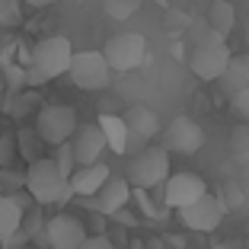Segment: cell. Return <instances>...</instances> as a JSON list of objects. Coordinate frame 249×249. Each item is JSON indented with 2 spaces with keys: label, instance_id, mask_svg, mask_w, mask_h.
<instances>
[{
  "label": "cell",
  "instance_id": "31",
  "mask_svg": "<svg viewBox=\"0 0 249 249\" xmlns=\"http://www.w3.org/2000/svg\"><path fill=\"white\" fill-rule=\"evenodd\" d=\"M128 249H147V243H141V240H131V243H128Z\"/></svg>",
  "mask_w": 249,
  "mask_h": 249
},
{
  "label": "cell",
  "instance_id": "17",
  "mask_svg": "<svg viewBox=\"0 0 249 249\" xmlns=\"http://www.w3.org/2000/svg\"><path fill=\"white\" fill-rule=\"evenodd\" d=\"M217 83L224 87L227 99L236 93V89L249 87V52H243V54H230V61H227V71H224V73L217 77Z\"/></svg>",
  "mask_w": 249,
  "mask_h": 249
},
{
  "label": "cell",
  "instance_id": "34",
  "mask_svg": "<svg viewBox=\"0 0 249 249\" xmlns=\"http://www.w3.org/2000/svg\"><path fill=\"white\" fill-rule=\"evenodd\" d=\"M246 246H249V233H246Z\"/></svg>",
  "mask_w": 249,
  "mask_h": 249
},
{
  "label": "cell",
  "instance_id": "30",
  "mask_svg": "<svg viewBox=\"0 0 249 249\" xmlns=\"http://www.w3.org/2000/svg\"><path fill=\"white\" fill-rule=\"evenodd\" d=\"M26 3H29V7H52L54 0H26Z\"/></svg>",
  "mask_w": 249,
  "mask_h": 249
},
{
  "label": "cell",
  "instance_id": "1",
  "mask_svg": "<svg viewBox=\"0 0 249 249\" xmlns=\"http://www.w3.org/2000/svg\"><path fill=\"white\" fill-rule=\"evenodd\" d=\"M192 36V54H189V67L198 80L214 83L220 73L227 71V61H230V45L224 36L208 26V22H195V29L189 32Z\"/></svg>",
  "mask_w": 249,
  "mask_h": 249
},
{
  "label": "cell",
  "instance_id": "25",
  "mask_svg": "<svg viewBox=\"0 0 249 249\" xmlns=\"http://www.w3.org/2000/svg\"><path fill=\"white\" fill-rule=\"evenodd\" d=\"M220 198H224L227 211H230V208H243V205H246V192H243L236 182H227V185H224V195H220Z\"/></svg>",
  "mask_w": 249,
  "mask_h": 249
},
{
  "label": "cell",
  "instance_id": "6",
  "mask_svg": "<svg viewBox=\"0 0 249 249\" xmlns=\"http://www.w3.org/2000/svg\"><path fill=\"white\" fill-rule=\"evenodd\" d=\"M103 58L106 64L112 67V73H128V71H138L147 58V38L141 32H118L106 42L103 48Z\"/></svg>",
  "mask_w": 249,
  "mask_h": 249
},
{
  "label": "cell",
  "instance_id": "27",
  "mask_svg": "<svg viewBox=\"0 0 249 249\" xmlns=\"http://www.w3.org/2000/svg\"><path fill=\"white\" fill-rule=\"evenodd\" d=\"M16 19H19V7H16V0H0V26L16 22Z\"/></svg>",
  "mask_w": 249,
  "mask_h": 249
},
{
  "label": "cell",
  "instance_id": "29",
  "mask_svg": "<svg viewBox=\"0 0 249 249\" xmlns=\"http://www.w3.org/2000/svg\"><path fill=\"white\" fill-rule=\"evenodd\" d=\"M112 217H115V224H118V227H134V224H138V217H134V214H128L124 208H118V211L112 214Z\"/></svg>",
  "mask_w": 249,
  "mask_h": 249
},
{
  "label": "cell",
  "instance_id": "19",
  "mask_svg": "<svg viewBox=\"0 0 249 249\" xmlns=\"http://www.w3.org/2000/svg\"><path fill=\"white\" fill-rule=\"evenodd\" d=\"M22 227V201L10 195H0V243L7 240L10 233Z\"/></svg>",
  "mask_w": 249,
  "mask_h": 249
},
{
  "label": "cell",
  "instance_id": "21",
  "mask_svg": "<svg viewBox=\"0 0 249 249\" xmlns=\"http://www.w3.org/2000/svg\"><path fill=\"white\" fill-rule=\"evenodd\" d=\"M230 150H233V157H240V160H249V122L236 124L233 134H230Z\"/></svg>",
  "mask_w": 249,
  "mask_h": 249
},
{
  "label": "cell",
  "instance_id": "23",
  "mask_svg": "<svg viewBox=\"0 0 249 249\" xmlns=\"http://www.w3.org/2000/svg\"><path fill=\"white\" fill-rule=\"evenodd\" d=\"M230 109H233V115L240 118V122H249V87L236 89V93L230 96Z\"/></svg>",
  "mask_w": 249,
  "mask_h": 249
},
{
  "label": "cell",
  "instance_id": "20",
  "mask_svg": "<svg viewBox=\"0 0 249 249\" xmlns=\"http://www.w3.org/2000/svg\"><path fill=\"white\" fill-rule=\"evenodd\" d=\"M38 144H42V138H38L36 131H26V128H22V131L16 134V150H19L29 163L36 160V157H42V154H38Z\"/></svg>",
  "mask_w": 249,
  "mask_h": 249
},
{
  "label": "cell",
  "instance_id": "3",
  "mask_svg": "<svg viewBox=\"0 0 249 249\" xmlns=\"http://www.w3.org/2000/svg\"><path fill=\"white\" fill-rule=\"evenodd\" d=\"M71 54H73V45L71 38L64 36H48L32 48L29 54V71L22 73L29 87H38V83H48L61 73H67V64H71Z\"/></svg>",
  "mask_w": 249,
  "mask_h": 249
},
{
  "label": "cell",
  "instance_id": "32",
  "mask_svg": "<svg viewBox=\"0 0 249 249\" xmlns=\"http://www.w3.org/2000/svg\"><path fill=\"white\" fill-rule=\"evenodd\" d=\"M214 249H236V246H230V243H217Z\"/></svg>",
  "mask_w": 249,
  "mask_h": 249
},
{
  "label": "cell",
  "instance_id": "9",
  "mask_svg": "<svg viewBox=\"0 0 249 249\" xmlns=\"http://www.w3.org/2000/svg\"><path fill=\"white\" fill-rule=\"evenodd\" d=\"M157 189H160V205L166 208V211H179V208H185L189 201H195L198 195H205L208 182L198 176V173H169Z\"/></svg>",
  "mask_w": 249,
  "mask_h": 249
},
{
  "label": "cell",
  "instance_id": "35",
  "mask_svg": "<svg viewBox=\"0 0 249 249\" xmlns=\"http://www.w3.org/2000/svg\"><path fill=\"white\" fill-rule=\"evenodd\" d=\"M147 249H157V246H147Z\"/></svg>",
  "mask_w": 249,
  "mask_h": 249
},
{
  "label": "cell",
  "instance_id": "13",
  "mask_svg": "<svg viewBox=\"0 0 249 249\" xmlns=\"http://www.w3.org/2000/svg\"><path fill=\"white\" fill-rule=\"evenodd\" d=\"M122 118L128 124V150L131 147H144L147 141H154L160 134V115L150 106H131Z\"/></svg>",
  "mask_w": 249,
  "mask_h": 249
},
{
  "label": "cell",
  "instance_id": "26",
  "mask_svg": "<svg viewBox=\"0 0 249 249\" xmlns=\"http://www.w3.org/2000/svg\"><path fill=\"white\" fill-rule=\"evenodd\" d=\"M141 0H109L106 3V10H109V16H115V19H124V16H131L134 10H138Z\"/></svg>",
  "mask_w": 249,
  "mask_h": 249
},
{
  "label": "cell",
  "instance_id": "33",
  "mask_svg": "<svg viewBox=\"0 0 249 249\" xmlns=\"http://www.w3.org/2000/svg\"><path fill=\"white\" fill-rule=\"evenodd\" d=\"M246 205H249V185H246Z\"/></svg>",
  "mask_w": 249,
  "mask_h": 249
},
{
  "label": "cell",
  "instance_id": "5",
  "mask_svg": "<svg viewBox=\"0 0 249 249\" xmlns=\"http://www.w3.org/2000/svg\"><path fill=\"white\" fill-rule=\"evenodd\" d=\"M67 77L73 80L77 89L96 93V89H106L112 83V67L106 64L103 52H73L71 64H67Z\"/></svg>",
  "mask_w": 249,
  "mask_h": 249
},
{
  "label": "cell",
  "instance_id": "22",
  "mask_svg": "<svg viewBox=\"0 0 249 249\" xmlns=\"http://www.w3.org/2000/svg\"><path fill=\"white\" fill-rule=\"evenodd\" d=\"M54 163H58V169L64 173V176H71L73 169H77V163H73V150H71V141H64V144L54 147Z\"/></svg>",
  "mask_w": 249,
  "mask_h": 249
},
{
  "label": "cell",
  "instance_id": "8",
  "mask_svg": "<svg viewBox=\"0 0 249 249\" xmlns=\"http://www.w3.org/2000/svg\"><path fill=\"white\" fill-rule=\"evenodd\" d=\"M179 220H182V227L195 230V233H211V230L220 227V220L227 217V205H224V198L220 192H205V195H198L195 201H189L185 208H179Z\"/></svg>",
  "mask_w": 249,
  "mask_h": 249
},
{
  "label": "cell",
  "instance_id": "15",
  "mask_svg": "<svg viewBox=\"0 0 249 249\" xmlns=\"http://www.w3.org/2000/svg\"><path fill=\"white\" fill-rule=\"evenodd\" d=\"M109 176H112V169L106 166L103 160L89 163V166H77L71 176H67V182H71V195L73 198H89Z\"/></svg>",
  "mask_w": 249,
  "mask_h": 249
},
{
  "label": "cell",
  "instance_id": "10",
  "mask_svg": "<svg viewBox=\"0 0 249 249\" xmlns=\"http://www.w3.org/2000/svg\"><path fill=\"white\" fill-rule=\"evenodd\" d=\"M163 147H166L169 154L192 157L205 147V128L192 115H176L166 124V131H163Z\"/></svg>",
  "mask_w": 249,
  "mask_h": 249
},
{
  "label": "cell",
  "instance_id": "12",
  "mask_svg": "<svg viewBox=\"0 0 249 249\" xmlns=\"http://www.w3.org/2000/svg\"><path fill=\"white\" fill-rule=\"evenodd\" d=\"M83 201H87L93 211L112 217L118 208H128V201H131V185H128V179H122V176H109L89 198H83Z\"/></svg>",
  "mask_w": 249,
  "mask_h": 249
},
{
  "label": "cell",
  "instance_id": "2",
  "mask_svg": "<svg viewBox=\"0 0 249 249\" xmlns=\"http://www.w3.org/2000/svg\"><path fill=\"white\" fill-rule=\"evenodd\" d=\"M22 185H26V192L32 195L36 205H64L73 198L71 182L52 157H36L26 169V176H22Z\"/></svg>",
  "mask_w": 249,
  "mask_h": 249
},
{
  "label": "cell",
  "instance_id": "7",
  "mask_svg": "<svg viewBox=\"0 0 249 249\" xmlns=\"http://www.w3.org/2000/svg\"><path fill=\"white\" fill-rule=\"evenodd\" d=\"M77 131V109L64 103L42 106L36 115V134L42 138V144L58 147L64 141H71V134Z\"/></svg>",
  "mask_w": 249,
  "mask_h": 249
},
{
  "label": "cell",
  "instance_id": "24",
  "mask_svg": "<svg viewBox=\"0 0 249 249\" xmlns=\"http://www.w3.org/2000/svg\"><path fill=\"white\" fill-rule=\"evenodd\" d=\"M77 249H118V246H115V240H112L109 233L99 230V233H87V240H83Z\"/></svg>",
  "mask_w": 249,
  "mask_h": 249
},
{
  "label": "cell",
  "instance_id": "4",
  "mask_svg": "<svg viewBox=\"0 0 249 249\" xmlns=\"http://www.w3.org/2000/svg\"><path fill=\"white\" fill-rule=\"evenodd\" d=\"M169 176L166 147H141L128 163V185L131 189H157Z\"/></svg>",
  "mask_w": 249,
  "mask_h": 249
},
{
  "label": "cell",
  "instance_id": "18",
  "mask_svg": "<svg viewBox=\"0 0 249 249\" xmlns=\"http://www.w3.org/2000/svg\"><path fill=\"white\" fill-rule=\"evenodd\" d=\"M205 22L211 26L214 32H217V36L227 38L230 32H233V26H236V10H233V3H230V0H214L211 7H208Z\"/></svg>",
  "mask_w": 249,
  "mask_h": 249
},
{
  "label": "cell",
  "instance_id": "11",
  "mask_svg": "<svg viewBox=\"0 0 249 249\" xmlns=\"http://www.w3.org/2000/svg\"><path fill=\"white\" fill-rule=\"evenodd\" d=\"M42 240H45L48 249H77L87 240V227H83V220L73 217V214H54V217L45 220Z\"/></svg>",
  "mask_w": 249,
  "mask_h": 249
},
{
  "label": "cell",
  "instance_id": "16",
  "mask_svg": "<svg viewBox=\"0 0 249 249\" xmlns=\"http://www.w3.org/2000/svg\"><path fill=\"white\" fill-rule=\"evenodd\" d=\"M99 131L106 138V150H112L115 157L128 154V124L122 115H99Z\"/></svg>",
  "mask_w": 249,
  "mask_h": 249
},
{
  "label": "cell",
  "instance_id": "14",
  "mask_svg": "<svg viewBox=\"0 0 249 249\" xmlns=\"http://www.w3.org/2000/svg\"><path fill=\"white\" fill-rule=\"evenodd\" d=\"M71 150L77 166H89L99 160L106 150V138L99 131V124H77V131L71 134Z\"/></svg>",
  "mask_w": 249,
  "mask_h": 249
},
{
  "label": "cell",
  "instance_id": "28",
  "mask_svg": "<svg viewBox=\"0 0 249 249\" xmlns=\"http://www.w3.org/2000/svg\"><path fill=\"white\" fill-rule=\"evenodd\" d=\"M16 154V141L13 138H0V166H10Z\"/></svg>",
  "mask_w": 249,
  "mask_h": 249
}]
</instances>
